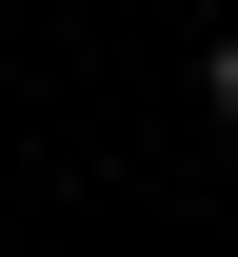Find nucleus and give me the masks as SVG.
Listing matches in <instances>:
<instances>
[{
  "mask_svg": "<svg viewBox=\"0 0 238 257\" xmlns=\"http://www.w3.org/2000/svg\"><path fill=\"white\" fill-rule=\"evenodd\" d=\"M199 99H218V119H238V40H218V60H199Z\"/></svg>",
  "mask_w": 238,
  "mask_h": 257,
  "instance_id": "obj_1",
  "label": "nucleus"
}]
</instances>
